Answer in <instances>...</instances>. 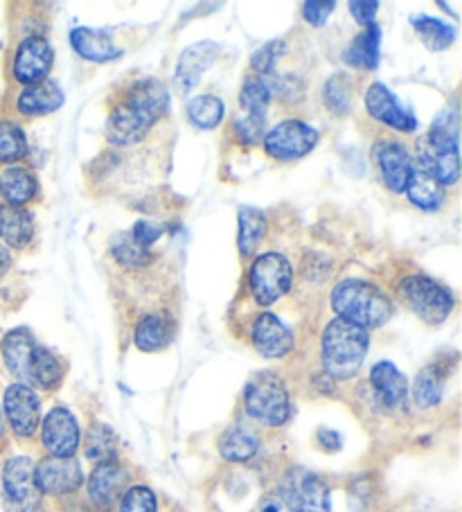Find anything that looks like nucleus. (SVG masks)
I'll use <instances>...</instances> for the list:
<instances>
[{"label": "nucleus", "instance_id": "c756f323", "mask_svg": "<svg viewBox=\"0 0 462 512\" xmlns=\"http://www.w3.org/2000/svg\"><path fill=\"white\" fill-rule=\"evenodd\" d=\"M64 364L61 359L55 355V352L37 346L32 357V366H30V375H28V386H37L41 391H55V388L64 382Z\"/></svg>", "mask_w": 462, "mask_h": 512}, {"label": "nucleus", "instance_id": "473e14b6", "mask_svg": "<svg viewBox=\"0 0 462 512\" xmlns=\"http://www.w3.org/2000/svg\"><path fill=\"white\" fill-rule=\"evenodd\" d=\"M120 440L109 425H93L84 438V454L97 465L113 463L118 458Z\"/></svg>", "mask_w": 462, "mask_h": 512}, {"label": "nucleus", "instance_id": "ddd939ff", "mask_svg": "<svg viewBox=\"0 0 462 512\" xmlns=\"http://www.w3.org/2000/svg\"><path fill=\"white\" fill-rule=\"evenodd\" d=\"M34 481L41 494L50 497H66L84 485V472L77 458L48 456L34 465Z\"/></svg>", "mask_w": 462, "mask_h": 512}, {"label": "nucleus", "instance_id": "5701e85b", "mask_svg": "<svg viewBox=\"0 0 462 512\" xmlns=\"http://www.w3.org/2000/svg\"><path fill=\"white\" fill-rule=\"evenodd\" d=\"M39 192L37 176L32 170L21 165H7L0 172V197H3L5 206L12 208H25V203H30Z\"/></svg>", "mask_w": 462, "mask_h": 512}, {"label": "nucleus", "instance_id": "393cba45", "mask_svg": "<svg viewBox=\"0 0 462 512\" xmlns=\"http://www.w3.org/2000/svg\"><path fill=\"white\" fill-rule=\"evenodd\" d=\"M174 339V323L167 314H147L133 330V343L142 352H158L170 346Z\"/></svg>", "mask_w": 462, "mask_h": 512}, {"label": "nucleus", "instance_id": "4c0bfd02", "mask_svg": "<svg viewBox=\"0 0 462 512\" xmlns=\"http://www.w3.org/2000/svg\"><path fill=\"white\" fill-rule=\"evenodd\" d=\"M109 249H111L113 258L118 260L120 264H124V267H129V269L147 267V264L154 260L147 249H142L140 244L133 242L131 233L115 235L113 240H111V244H109Z\"/></svg>", "mask_w": 462, "mask_h": 512}, {"label": "nucleus", "instance_id": "c9c22d12", "mask_svg": "<svg viewBox=\"0 0 462 512\" xmlns=\"http://www.w3.org/2000/svg\"><path fill=\"white\" fill-rule=\"evenodd\" d=\"M188 118L194 127L203 131L219 127L224 120V102L215 95H197L188 102Z\"/></svg>", "mask_w": 462, "mask_h": 512}, {"label": "nucleus", "instance_id": "a878e982", "mask_svg": "<svg viewBox=\"0 0 462 512\" xmlns=\"http://www.w3.org/2000/svg\"><path fill=\"white\" fill-rule=\"evenodd\" d=\"M34 237V217L30 210L25 208H0V240L3 246H12V249H23L28 246Z\"/></svg>", "mask_w": 462, "mask_h": 512}, {"label": "nucleus", "instance_id": "2f4dec72", "mask_svg": "<svg viewBox=\"0 0 462 512\" xmlns=\"http://www.w3.org/2000/svg\"><path fill=\"white\" fill-rule=\"evenodd\" d=\"M411 23H413V30H415L417 37H420V41L431 52L447 50L458 37V32H456V28H453V25H447L440 19H433V16H426V14L413 16Z\"/></svg>", "mask_w": 462, "mask_h": 512}, {"label": "nucleus", "instance_id": "412c9836", "mask_svg": "<svg viewBox=\"0 0 462 512\" xmlns=\"http://www.w3.org/2000/svg\"><path fill=\"white\" fill-rule=\"evenodd\" d=\"M370 386L384 409H399L408 400V379L393 361H377L370 370Z\"/></svg>", "mask_w": 462, "mask_h": 512}, {"label": "nucleus", "instance_id": "9b49d317", "mask_svg": "<svg viewBox=\"0 0 462 512\" xmlns=\"http://www.w3.org/2000/svg\"><path fill=\"white\" fill-rule=\"evenodd\" d=\"M3 418L16 438H32L41 425V400L32 386L14 382L5 388Z\"/></svg>", "mask_w": 462, "mask_h": 512}, {"label": "nucleus", "instance_id": "49530a36", "mask_svg": "<svg viewBox=\"0 0 462 512\" xmlns=\"http://www.w3.org/2000/svg\"><path fill=\"white\" fill-rule=\"evenodd\" d=\"M318 445H321L325 452H339L341 449V434H336L332 429H321L316 434Z\"/></svg>", "mask_w": 462, "mask_h": 512}, {"label": "nucleus", "instance_id": "dca6fc26", "mask_svg": "<svg viewBox=\"0 0 462 512\" xmlns=\"http://www.w3.org/2000/svg\"><path fill=\"white\" fill-rule=\"evenodd\" d=\"M363 102H366V111L375 120L384 122V125L393 127L397 131H404V134H411V131H415L417 120L413 116V111L406 109L386 84H381V82L372 84L366 91Z\"/></svg>", "mask_w": 462, "mask_h": 512}, {"label": "nucleus", "instance_id": "7c9ffc66", "mask_svg": "<svg viewBox=\"0 0 462 512\" xmlns=\"http://www.w3.org/2000/svg\"><path fill=\"white\" fill-rule=\"evenodd\" d=\"M273 82L271 77H248L242 93H239V102H242V109L246 111V118L266 122V109H269V102L273 100Z\"/></svg>", "mask_w": 462, "mask_h": 512}, {"label": "nucleus", "instance_id": "f704fd0d", "mask_svg": "<svg viewBox=\"0 0 462 512\" xmlns=\"http://www.w3.org/2000/svg\"><path fill=\"white\" fill-rule=\"evenodd\" d=\"M266 235V217L257 208H239V233H237V246L239 253L248 258L253 255L257 246Z\"/></svg>", "mask_w": 462, "mask_h": 512}, {"label": "nucleus", "instance_id": "ea45409f", "mask_svg": "<svg viewBox=\"0 0 462 512\" xmlns=\"http://www.w3.org/2000/svg\"><path fill=\"white\" fill-rule=\"evenodd\" d=\"M118 512H158V499L154 490L147 488V485H131L122 494Z\"/></svg>", "mask_w": 462, "mask_h": 512}, {"label": "nucleus", "instance_id": "de8ad7c7", "mask_svg": "<svg viewBox=\"0 0 462 512\" xmlns=\"http://www.w3.org/2000/svg\"><path fill=\"white\" fill-rule=\"evenodd\" d=\"M10 269H12V253L7 246L0 244V278H3Z\"/></svg>", "mask_w": 462, "mask_h": 512}, {"label": "nucleus", "instance_id": "f8f14e48", "mask_svg": "<svg viewBox=\"0 0 462 512\" xmlns=\"http://www.w3.org/2000/svg\"><path fill=\"white\" fill-rule=\"evenodd\" d=\"M43 449L55 458H75L82 434H79L77 418L66 406H55L41 422Z\"/></svg>", "mask_w": 462, "mask_h": 512}, {"label": "nucleus", "instance_id": "a19ab883", "mask_svg": "<svg viewBox=\"0 0 462 512\" xmlns=\"http://www.w3.org/2000/svg\"><path fill=\"white\" fill-rule=\"evenodd\" d=\"M282 50H284L282 41H271V43H266V46L257 48L253 59H251V66L255 68V73L262 77H271L275 61H278V57L282 55Z\"/></svg>", "mask_w": 462, "mask_h": 512}, {"label": "nucleus", "instance_id": "39448f33", "mask_svg": "<svg viewBox=\"0 0 462 512\" xmlns=\"http://www.w3.org/2000/svg\"><path fill=\"white\" fill-rule=\"evenodd\" d=\"M244 409L264 427H282L291 418V395L284 379L275 373H257L244 386Z\"/></svg>", "mask_w": 462, "mask_h": 512}, {"label": "nucleus", "instance_id": "aec40b11", "mask_svg": "<svg viewBox=\"0 0 462 512\" xmlns=\"http://www.w3.org/2000/svg\"><path fill=\"white\" fill-rule=\"evenodd\" d=\"M37 346L39 343L28 328H14L0 341V355H3L5 368L23 384H28L32 357Z\"/></svg>", "mask_w": 462, "mask_h": 512}, {"label": "nucleus", "instance_id": "9d476101", "mask_svg": "<svg viewBox=\"0 0 462 512\" xmlns=\"http://www.w3.org/2000/svg\"><path fill=\"white\" fill-rule=\"evenodd\" d=\"M0 483L7 506L16 512H32V508H37L41 492L34 481V461L30 456L19 454L7 458L0 472Z\"/></svg>", "mask_w": 462, "mask_h": 512}, {"label": "nucleus", "instance_id": "bb28decb", "mask_svg": "<svg viewBox=\"0 0 462 512\" xmlns=\"http://www.w3.org/2000/svg\"><path fill=\"white\" fill-rule=\"evenodd\" d=\"M260 449V438L244 425L228 427L219 438V454L228 463H246Z\"/></svg>", "mask_w": 462, "mask_h": 512}, {"label": "nucleus", "instance_id": "f257e3e1", "mask_svg": "<svg viewBox=\"0 0 462 512\" xmlns=\"http://www.w3.org/2000/svg\"><path fill=\"white\" fill-rule=\"evenodd\" d=\"M170 107V93L158 79H138L109 113L106 138L118 147H131L145 138Z\"/></svg>", "mask_w": 462, "mask_h": 512}, {"label": "nucleus", "instance_id": "20e7f679", "mask_svg": "<svg viewBox=\"0 0 462 512\" xmlns=\"http://www.w3.org/2000/svg\"><path fill=\"white\" fill-rule=\"evenodd\" d=\"M370 348L368 330L343 319L327 323L323 332V366L332 379H350L359 373Z\"/></svg>", "mask_w": 462, "mask_h": 512}, {"label": "nucleus", "instance_id": "72a5a7b5", "mask_svg": "<svg viewBox=\"0 0 462 512\" xmlns=\"http://www.w3.org/2000/svg\"><path fill=\"white\" fill-rule=\"evenodd\" d=\"M406 194L413 206L426 210V213H435V210H440L444 203V188L422 170L413 172Z\"/></svg>", "mask_w": 462, "mask_h": 512}, {"label": "nucleus", "instance_id": "0eeeda50", "mask_svg": "<svg viewBox=\"0 0 462 512\" xmlns=\"http://www.w3.org/2000/svg\"><path fill=\"white\" fill-rule=\"evenodd\" d=\"M399 294H402L404 303L429 325H440L447 321L453 312V305H456L447 287L426 276L404 278L399 282Z\"/></svg>", "mask_w": 462, "mask_h": 512}, {"label": "nucleus", "instance_id": "4468645a", "mask_svg": "<svg viewBox=\"0 0 462 512\" xmlns=\"http://www.w3.org/2000/svg\"><path fill=\"white\" fill-rule=\"evenodd\" d=\"M52 61H55V52H52L50 41L43 37H28L16 46L12 75L19 84L34 86L48 79Z\"/></svg>", "mask_w": 462, "mask_h": 512}, {"label": "nucleus", "instance_id": "f3484780", "mask_svg": "<svg viewBox=\"0 0 462 512\" xmlns=\"http://www.w3.org/2000/svg\"><path fill=\"white\" fill-rule=\"evenodd\" d=\"M375 156L388 190L395 194H404L415 172L413 158L408 154V149L402 143H395V140H384V143L375 147Z\"/></svg>", "mask_w": 462, "mask_h": 512}, {"label": "nucleus", "instance_id": "423d86ee", "mask_svg": "<svg viewBox=\"0 0 462 512\" xmlns=\"http://www.w3.org/2000/svg\"><path fill=\"white\" fill-rule=\"evenodd\" d=\"M278 499L289 512H330L332 508L327 483L305 467H291L282 476Z\"/></svg>", "mask_w": 462, "mask_h": 512}, {"label": "nucleus", "instance_id": "6e6552de", "mask_svg": "<svg viewBox=\"0 0 462 512\" xmlns=\"http://www.w3.org/2000/svg\"><path fill=\"white\" fill-rule=\"evenodd\" d=\"M248 282H251L255 303L273 305L275 300H280L291 289L293 269L282 253H264L253 262Z\"/></svg>", "mask_w": 462, "mask_h": 512}, {"label": "nucleus", "instance_id": "6ab92c4d", "mask_svg": "<svg viewBox=\"0 0 462 512\" xmlns=\"http://www.w3.org/2000/svg\"><path fill=\"white\" fill-rule=\"evenodd\" d=\"M251 341L255 350L266 359H282L293 350V332L278 316L264 312L255 319Z\"/></svg>", "mask_w": 462, "mask_h": 512}, {"label": "nucleus", "instance_id": "b1692460", "mask_svg": "<svg viewBox=\"0 0 462 512\" xmlns=\"http://www.w3.org/2000/svg\"><path fill=\"white\" fill-rule=\"evenodd\" d=\"M70 43H73L75 52L86 61L93 64H106L122 55L120 48H115L109 32L93 30V28H75L70 32Z\"/></svg>", "mask_w": 462, "mask_h": 512}, {"label": "nucleus", "instance_id": "e433bc0d", "mask_svg": "<svg viewBox=\"0 0 462 512\" xmlns=\"http://www.w3.org/2000/svg\"><path fill=\"white\" fill-rule=\"evenodd\" d=\"M28 156V138L14 120H0V163L14 165Z\"/></svg>", "mask_w": 462, "mask_h": 512}, {"label": "nucleus", "instance_id": "79ce46f5", "mask_svg": "<svg viewBox=\"0 0 462 512\" xmlns=\"http://www.w3.org/2000/svg\"><path fill=\"white\" fill-rule=\"evenodd\" d=\"M300 10L309 25L321 28V25H325V21L330 19L332 12L336 10V3H332V0H327V3H323V0H318V3L316 0H312V3H302Z\"/></svg>", "mask_w": 462, "mask_h": 512}, {"label": "nucleus", "instance_id": "a211bd4d", "mask_svg": "<svg viewBox=\"0 0 462 512\" xmlns=\"http://www.w3.org/2000/svg\"><path fill=\"white\" fill-rule=\"evenodd\" d=\"M219 55V43L215 41H197L192 46L185 48L179 57L174 73V84L179 88V93H188L194 86L201 82V77L206 70L215 64Z\"/></svg>", "mask_w": 462, "mask_h": 512}, {"label": "nucleus", "instance_id": "c03bdc74", "mask_svg": "<svg viewBox=\"0 0 462 512\" xmlns=\"http://www.w3.org/2000/svg\"><path fill=\"white\" fill-rule=\"evenodd\" d=\"M264 125H266V122H260V120L239 118V120L235 122L237 138L242 140V143H246V145H255L257 140L264 138Z\"/></svg>", "mask_w": 462, "mask_h": 512}, {"label": "nucleus", "instance_id": "c85d7f7f", "mask_svg": "<svg viewBox=\"0 0 462 512\" xmlns=\"http://www.w3.org/2000/svg\"><path fill=\"white\" fill-rule=\"evenodd\" d=\"M444 382H447V368L440 364H429L417 373L413 382V402L417 409H433L442 402Z\"/></svg>", "mask_w": 462, "mask_h": 512}, {"label": "nucleus", "instance_id": "37998d69", "mask_svg": "<svg viewBox=\"0 0 462 512\" xmlns=\"http://www.w3.org/2000/svg\"><path fill=\"white\" fill-rule=\"evenodd\" d=\"M163 233H165V228H163V226L151 224V222H138L136 226H133L131 237H133V242L140 244L142 249H147V251H149V246L154 244V242L161 240Z\"/></svg>", "mask_w": 462, "mask_h": 512}, {"label": "nucleus", "instance_id": "1a4fd4ad", "mask_svg": "<svg viewBox=\"0 0 462 512\" xmlns=\"http://www.w3.org/2000/svg\"><path fill=\"white\" fill-rule=\"evenodd\" d=\"M318 138H321L318 131L312 125H307L305 120L289 118L278 122L264 136V149L275 161H298V158L312 152L318 145Z\"/></svg>", "mask_w": 462, "mask_h": 512}, {"label": "nucleus", "instance_id": "cd10ccee", "mask_svg": "<svg viewBox=\"0 0 462 512\" xmlns=\"http://www.w3.org/2000/svg\"><path fill=\"white\" fill-rule=\"evenodd\" d=\"M379 46H381V30L377 23H372L361 34H357L350 46L345 48L343 61L354 68L375 70L379 66Z\"/></svg>", "mask_w": 462, "mask_h": 512}, {"label": "nucleus", "instance_id": "8fccbe9b", "mask_svg": "<svg viewBox=\"0 0 462 512\" xmlns=\"http://www.w3.org/2000/svg\"><path fill=\"white\" fill-rule=\"evenodd\" d=\"M5 438V418H3V409H0V443Z\"/></svg>", "mask_w": 462, "mask_h": 512}, {"label": "nucleus", "instance_id": "4be33fe9", "mask_svg": "<svg viewBox=\"0 0 462 512\" xmlns=\"http://www.w3.org/2000/svg\"><path fill=\"white\" fill-rule=\"evenodd\" d=\"M64 102L66 95L61 91V86L52 82V79H43L39 84L23 88L19 97H16V109L25 118L48 116V113H55Z\"/></svg>", "mask_w": 462, "mask_h": 512}, {"label": "nucleus", "instance_id": "f03ea898", "mask_svg": "<svg viewBox=\"0 0 462 512\" xmlns=\"http://www.w3.org/2000/svg\"><path fill=\"white\" fill-rule=\"evenodd\" d=\"M417 161H420V170L438 181L442 188L460 179L456 113H444V118L433 122L429 134L417 140Z\"/></svg>", "mask_w": 462, "mask_h": 512}, {"label": "nucleus", "instance_id": "a18cd8bd", "mask_svg": "<svg viewBox=\"0 0 462 512\" xmlns=\"http://www.w3.org/2000/svg\"><path fill=\"white\" fill-rule=\"evenodd\" d=\"M377 10H379V3H370V0H354V3H350V14L361 25H366V28L375 23Z\"/></svg>", "mask_w": 462, "mask_h": 512}, {"label": "nucleus", "instance_id": "2eb2a0df", "mask_svg": "<svg viewBox=\"0 0 462 512\" xmlns=\"http://www.w3.org/2000/svg\"><path fill=\"white\" fill-rule=\"evenodd\" d=\"M129 490V472L113 463H102L88 476V501L97 512H111L118 508L122 494Z\"/></svg>", "mask_w": 462, "mask_h": 512}, {"label": "nucleus", "instance_id": "58836bf2", "mask_svg": "<svg viewBox=\"0 0 462 512\" xmlns=\"http://www.w3.org/2000/svg\"><path fill=\"white\" fill-rule=\"evenodd\" d=\"M323 100L325 107L330 109L334 116H348L350 111V82L343 75H332L327 79L323 88Z\"/></svg>", "mask_w": 462, "mask_h": 512}, {"label": "nucleus", "instance_id": "09e8293b", "mask_svg": "<svg viewBox=\"0 0 462 512\" xmlns=\"http://www.w3.org/2000/svg\"><path fill=\"white\" fill-rule=\"evenodd\" d=\"M262 512H282V503L280 499H269L262 506Z\"/></svg>", "mask_w": 462, "mask_h": 512}, {"label": "nucleus", "instance_id": "7ed1b4c3", "mask_svg": "<svg viewBox=\"0 0 462 512\" xmlns=\"http://www.w3.org/2000/svg\"><path fill=\"white\" fill-rule=\"evenodd\" d=\"M332 307L339 319L363 330L381 328L393 316V303L377 285L368 280H343L332 291Z\"/></svg>", "mask_w": 462, "mask_h": 512}]
</instances>
